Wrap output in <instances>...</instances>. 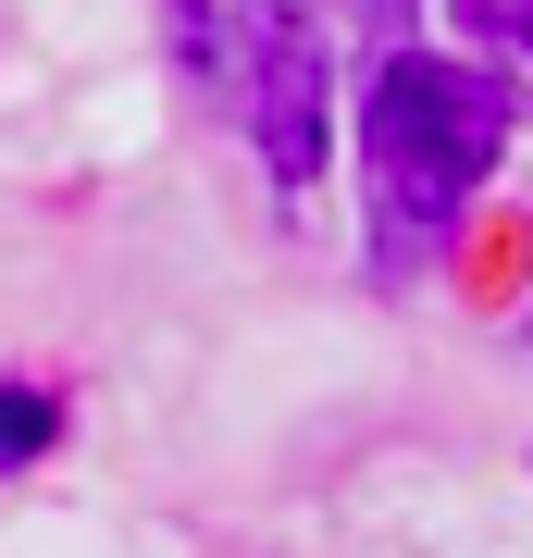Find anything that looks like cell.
<instances>
[{
    "mask_svg": "<svg viewBox=\"0 0 533 558\" xmlns=\"http://www.w3.org/2000/svg\"><path fill=\"white\" fill-rule=\"evenodd\" d=\"M25 447H50V398H25V385H13V398H0V472H13Z\"/></svg>",
    "mask_w": 533,
    "mask_h": 558,
    "instance_id": "cell-4",
    "label": "cell"
},
{
    "mask_svg": "<svg viewBox=\"0 0 533 558\" xmlns=\"http://www.w3.org/2000/svg\"><path fill=\"white\" fill-rule=\"evenodd\" d=\"M459 25H472V50H496L509 75H533V0H459Z\"/></svg>",
    "mask_w": 533,
    "mask_h": 558,
    "instance_id": "cell-3",
    "label": "cell"
},
{
    "mask_svg": "<svg viewBox=\"0 0 533 558\" xmlns=\"http://www.w3.org/2000/svg\"><path fill=\"white\" fill-rule=\"evenodd\" d=\"M360 149H373V199L397 223V248H422V236H447V211L496 174V149H509V87L472 75V62H447V50H397L373 75Z\"/></svg>",
    "mask_w": 533,
    "mask_h": 558,
    "instance_id": "cell-1",
    "label": "cell"
},
{
    "mask_svg": "<svg viewBox=\"0 0 533 558\" xmlns=\"http://www.w3.org/2000/svg\"><path fill=\"white\" fill-rule=\"evenodd\" d=\"M174 38L249 112L261 161L286 186H311L323 174V25H311V0H174Z\"/></svg>",
    "mask_w": 533,
    "mask_h": 558,
    "instance_id": "cell-2",
    "label": "cell"
}]
</instances>
